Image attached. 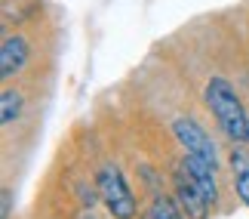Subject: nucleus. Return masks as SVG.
Listing matches in <instances>:
<instances>
[{"instance_id":"4","label":"nucleus","mask_w":249,"mask_h":219,"mask_svg":"<svg viewBox=\"0 0 249 219\" xmlns=\"http://www.w3.org/2000/svg\"><path fill=\"white\" fill-rule=\"evenodd\" d=\"M172 188H176V201H178L181 210H185L188 219H206L209 216V201L200 195V188L191 182V176H188L185 167L176 170V176H172Z\"/></svg>"},{"instance_id":"3","label":"nucleus","mask_w":249,"mask_h":219,"mask_svg":"<svg viewBox=\"0 0 249 219\" xmlns=\"http://www.w3.org/2000/svg\"><path fill=\"white\" fill-rule=\"evenodd\" d=\"M172 133H176V139L181 142V148H185V155L191 158H200L206 160L209 167L218 170V151H215V142L213 136L200 127L194 118H176L172 120Z\"/></svg>"},{"instance_id":"7","label":"nucleus","mask_w":249,"mask_h":219,"mask_svg":"<svg viewBox=\"0 0 249 219\" xmlns=\"http://www.w3.org/2000/svg\"><path fill=\"white\" fill-rule=\"evenodd\" d=\"M231 173H234V188L237 198L249 207V151L240 145L231 151Z\"/></svg>"},{"instance_id":"10","label":"nucleus","mask_w":249,"mask_h":219,"mask_svg":"<svg viewBox=\"0 0 249 219\" xmlns=\"http://www.w3.org/2000/svg\"><path fill=\"white\" fill-rule=\"evenodd\" d=\"M9 210H13V188H3V219H9Z\"/></svg>"},{"instance_id":"5","label":"nucleus","mask_w":249,"mask_h":219,"mask_svg":"<svg viewBox=\"0 0 249 219\" xmlns=\"http://www.w3.org/2000/svg\"><path fill=\"white\" fill-rule=\"evenodd\" d=\"M28 56H31V46H28L25 37L22 34H9L3 40V50H0V78L3 80L16 78V74L25 68Z\"/></svg>"},{"instance_id":"2","label":"nucleus","mask_w":249,"mask_h":219,"mask_svg":"<svg viewBox=\"0 0 249 219\" xmlns=\"http://www.w3.org/2000/svg\"><path fill=\"white\" fill-rule=\"evenodd\" d=\"M95 188H99L102 201L114 219H132L136 216V210H139L136 195L129 192L126 179H123V173L117 167H102L99 176H95Z\"/></svg>"},{"instance_id":"9","label":"nucleus","mask_w":249,"mask_h":219,"mask_svg":"<svg viewBox=\"0 0 249 219\" xmlns=\"http://www.w3.org/2000/svg\"><path fill=\"white\" fill-rule=\"evenodd\" d=\"M145 219H181V213H178V207H176V201H172V198L157 195L154 201H151V210H148Z\"/></svg>"},{"instance_id":"6","label":"nucleus","mask_w":249,"mask_h":219,"mask_svg":"<svg viewBox=\"0 0 249 219\" xmlns=\"http://www.w3.org/2000/svg\"><path fill=\"white\" fill-rule=\"evenodd\" d=\"M181 167L188 170V176H191V182H194L200 188V195L209 201V207H213L218 201V179H215V167H209L206 160H200V158H191L185 155L181 158Z\"/></svg>"},{"instance_id":"11","label":"nucleus","mask_w":249,"mask_h":219,"mask_svg":"<svg viewBox=\"0 0 249 219\" xmlns=\"http://www.w3.org/2000/svg\"><path fill=\"white\" fill-rule=\"evenodd\" d=\"M83 219H95V216H83Z\"/></svg>"},{"instance_id":"1","label":"nucleus","mask_w":249,"mask_h":219,"mask_svg":"<svg viewBox=\"0 0 249 219\" xmlns=\"http://www.w3.org/2000/svg\"><path fill=\"white\" fill-rule=\"evenodd\" d=\"M203 99H206V108L213 111L215 123L222 127V133L237 145H246L249 142V114L243 108L237 90L231 87L228 78H209L206 90H203Z\"/></svg>"},{"instance_id":"8","label":"nucleus","mask_w":249,"mask_h":219,"mask_svg":"<svg viewBox=\"0 0 249 219\" xmlns=\"http://www.w3.org/2000/svg\"><path fill=\"white\" fill-rule=\"evenodd\" d=\"M22 108H25L22 93H16V90H3V96H0V120H3V127L16 123V120H18V114H22Z\"/></svg>"}]
</instances>
